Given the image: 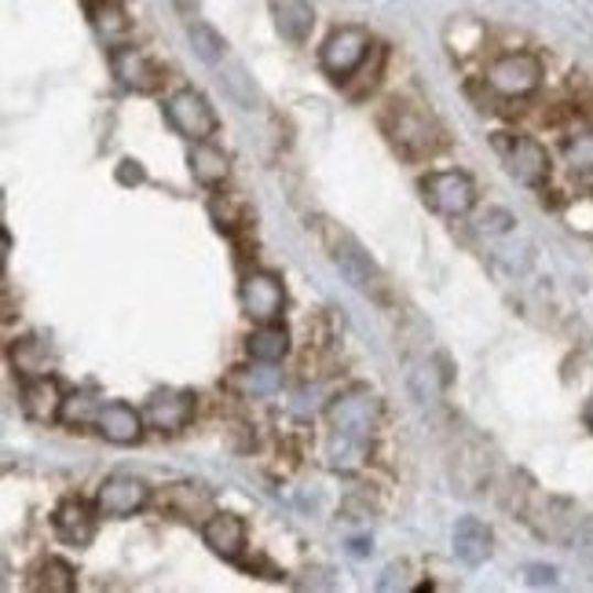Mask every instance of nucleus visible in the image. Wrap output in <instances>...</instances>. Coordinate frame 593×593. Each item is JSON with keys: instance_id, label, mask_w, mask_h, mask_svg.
<instances>
[{"instance_id": "obj_29", "label": "nucleus", "mask_w": 593, "mask_h": 593, "mask_svg": "<svg viewBox=\"0 0 593 593\" xmlns=\"http://www.w3.org/2000/svg\"><path fill=\"white\" fill-rule=\"evenodd\" d=\"M238 385H242L246 392H254V396H265V392H271L279 385V374L276 370H246L242 378H238Z\"/></svg>"}, {"instance_id": "obj_26", "label": "nucleus", "mask_w": 593, "mask_h": 593, "mask_svg": "<svg viewBox=\"0 0 593 593\" xmlns=\"http://www.w3.org/2000/svg\"><path fill=\"white\" fill-rule=\"evenodd\" d=\"M220 85H224V93L231 96L238 107L242 110H254L260 96H257V85H254V77L246 74V66L242 63H231V66H224V74H220Z\"/></svg>"}, {"instance_id": "obj_1", "label": "nucleus", "mask_w": 593, "mask_h": 593, "mask_svg": "<svg viewBox=\"0 0 593 593\" xmlns=\"http://www.w3.org/2000/svg\"><path fill=\"white\" fill-rule=\"evenodd\" d=\"M378 125H381L389 147L403 158V162H429V158H436L443 151V143H448L440 121L407 99L385 103Z\"/></svg>"}, {"instance_id": "obj_14", "label": "nucleus", "mask_w": 593, "mask_h": 593, "mask_svg": "<svg viewBox=\"0 0 593 593\" xmlns=\"http://www.w3.org/2000/svg\"><path fill=\"white\" fill-rule=\"evenodd\" d=\"M52 524H55V535H60L66 546H77V550L96 539V513L82 498L60 502L52 513Z\"/></svg>"}, {"instance_id": "obj_3", "label": "nucleus", "mask_w": 593, "mask_h": 593, "mask_svg": "<svg viewBox=\"0 0 593 593\" xmlns=\"http://www.w3.org/2000/svg\"><path fill=\"white\" fill-rule=\"evenodd\" d=\"M326 249H330V260H334V268L341 271V279H345L352 290H359V293H367V296H378L381 293V271L374 268V260L363 254V246L348 231H337V227H330V231H326Z\"/></svg>"}, {"instance_id": "obj_22", "label": "nucleus", "mask_w": 593, "mask_h": 593, "mask_svg": "<svg viewBox=\"0 0 593 593\" xmlns=\"http://www.w3.org/2000/svg\"><path fill=\"white\" fill-rule=\"evenodd\" d=\"M187 44L205 66H220L224 55H227V41L220 37V30L209 26V22H202V19L187 22Z\"/></svg>"}, {"instance_id": "obj_4", "label": "nucleus", "mask_w": 593, "mask_h": 593, "mask_svg": "<svg viewBox=\"0 0 593 593\" xmlns=\"http://www.w3.org/2000/svg\"><path fill=\"white\" fill-rule=\"evenodd\" d=\"M374 48L370 33L359 30V26H337L330 37L323 41V48H319V66L334 77V82L345 85L352 74L359 71L363 63H367V55Z\"/></svg>"}, {"instance_id": "obj_7", "label": "nucleus", "mask_w": 593, "mask_h": 593, "mask_svg": "<svg viewBox=\"0 0 593 593\" xmlns=\"http://www.w3.org/2000/svg\"><path fill=\"white\" fill-rule=\"evenodd\" d=\"M165 118L191 143L209 140V136L216 132V114L209 107V99H205L202 93H195V88H180V93L169 96Z\"/></svg>"}, {"instance_id": "obj_31", "label": "nucleus", "mask_w": 593, "mask_h": 593, "mask_svg": "<svg viewBox=\"0 0 593 593\" xmlns=\"http://www.w3.org/2000/svg\"><path fill=\"white\" fill-rule=\"evenodd\" d=\"M513 224L517 220H513V213H506V209H492L481 216V231H487V235H506Z\"/></svg>"}, {"instance_id": "obj_30", "label": "nucleus", "mask_w": 593, "mask_h": 593, "mask_svg": "<svg viewBox=\"0 0 593 593\" xmlns=\"http://www.w3.org/2000/svg\"><path fill=\"white\" fill-rule=\"evenodd\" d=\"M568 158H572L575 173H586V169H593V136H586V140L568 147Z\"/></svg>"}, {"instance_id": "obj_21", "label": "nucleus", "mask_w": 593, "mask_h": 593, "mask_svg": "<svg viewBox=\"0 0 593 593\" xmlns=\"http://www.w3.org/2000/svg\"><path fill=\"white\" fill-rule=\"evenodd\" d=\"M187 165H191V176H195L198 184H205V187L224 184L227 169H231V165H227V154L216 143H209V140H198L195 147H191Z\"/></svg>"}, {"instance_id": "obj_24", "label": "nucleus", "mask_w": 593, "mask_h": 593, "mask_svg": "<svg viewBox=\"0 0 593 593\" xmlns=\"http://www.w3.org/2000/svg\"><path fill=\"white\" fill-rule=\"evenodd\" d=\"M11 367H15V374H22V378H37V374H44V367H48V352H44L37 337H19L15 345H11Z\"/></svg>"}, {"instance_id": "obj_28", "label": "nucleus", "mask_w": 593, "mask_h": 593, "mask_svg": "<svg viewBox=\"0 0 593 593\" xmlns=\"http://www.w3.org/2000/svg\"><path fill=\"white\" fill-rule=\"evenodd\" d=\"M198 492H202V484H173V487H169V495H165V506L176 509L180 517H195L198 506H209V498L191 502V495H198Z\"/></svg>"}, {"instance_id": "obj_13", "label": "nucleus", "mask_w": 593, "mask_h": 593, "mask_svg": "<svg viewBox=\"0 0 593 593\" xmlns=\"http://www.w3.org/2000/svg\"><path fill=\"white\" fill-rule=\"evenodd\" d=\"M143 414L129 403H121V399H114V403H103L99 414H96V432L107 443H118V448H132V443H140L143 436Z\"/></svg>"}, {"instance_id": "obj_6", "label": "nucleus", "mask_w": 593, "mask_h": 593, "mask_svg": "<svg viewBox=\"0 0 593 593\" xmlns=\"http://www.w3.org/2000/svg\"><path fill=\"white\" fill-rule=\"evenodd\" d=\"M487 85L495 88L498 96L506 99H520L531 96L535 88L542 85V63L539 55L531 52H506L487 66Z\"/></svg>"}, {"instance_id": "obj_18", "label": "nucleus", "mask_w": 593, "mask_h": 593, "mask_svg": "<svg viewBox=\"0 0 593 593\" xmlns=\"http://www.w3.org/2000/svg\"><path fill=\"white\" fill-rule=\"evenodd\" d=\"M271 15L276 30L293 44H304L315 30V8L308 0H271Z\"/></svg>"}, {"instance_id": "obj_16", "label": "nucleus", "mask_w": 593, "mask_h": 593, "mask_svg": "<svg viewBox=\"0 0 593 593\" xmlns=\"http://www.w3.org/2000/svg\"><path fill=\"white\" fill-rule=\"evenodd\" d=\"M454 557L470 568H481L495 550V531L481 517H462L454 524Z\"/></svg>"}, {"instance_id": "obj_34", "label": "nucleus", "mask_w": 593, "mask_h": 593, "mask_svg": "<svg viewBox=\"0 0 593 593\" xmlns=\"http://www.w3.org/2000/svg\"><path fill=\"white\" fill-rule=\"evenodd\" d=\"M118 176L125 180V184H143V169L136 165V162H121Z\"/></svg>"}, {"instance_id": "obj_8", "label": "nucleus", "mask_w": 593, "mask_h": 593, "mask_svg": "<svg viewBox=\"0 0 593 593\" xmlns=\"http://www.w3.org/2000/svg\"><path fill=\"white\" fill-rule=\"evenodd\" d=\"M381 403L370 389H348L345 396H337L330 403V425L334 432H345V436L370 440L374 425H378Z\"/></svg>"}, {"instance_id": "obj_15", "label": "nucleus", "mask_w": 593, "mask_h": 593, "mask_svg": "<svg viewBox=\"0 0 593 593\" xmlns=\"http://www.w3.org/2000/svg\"><path fill=\"white\" fill-rule=\"evenodd\" d=\"M202 542L209 546L216 557H224V561H238L246 550L242 517H235V513H213V517L202 524Z\"/></svg>"}, {"instance_id": "obj_25", "label": "nucleus", "mask_w": 593, "mask_h": 593, "mask_svg": "<svg viewBox=\"0 0 593 593\" xmlns=\"http://www.w3.org/2000/svg\"><path fill=\"white\" fill-rule=\"evenodd\" d=\"M367 448L370 440H359V436H345V432H334V440H330V451L326 459L334 470H359L363 459H367Z\"/></svg>"}, {"instance_id": "obj_17", "label": "nucleus", "mask_w": 593, "mask_h": 593, "mask_svg": "<svg viewBox=\"0 0 593 593\" xmlns=\"http://www.w3.org/2000/svg\"><path fill=\"white\" fill-rule=\"evenodd\" d=\"M63 403H66V399H63L60 381L48 378V374L26 378V385H22V410H26V418L41 421V425L63 418Z\"/></svg>"}, {"instance_id": "obj_12", "label": "nucleus", "mask_w": 593, "mask_h": 593, "mask_svg": "<svg viewBox=\"0 0 593 593\" xmlns=\"http://www.w3.org/2000/svg\"><path fill=\"white\" fill-rule=\"evenodd\" d=\"M195 392H176V389H169V392H154L151 399H147V410H143V418H147V425L158 429V432H180V429H187L191 425V418H195Z\"/></svg>"}, {"instance_id": "obj_19", "label": "nucleus", "mask_w": 593, "mask_h": 593, "mask_svg": "<svg viewBox=\"0 0 593 593\" xmlns=\"http://www.w3.org/2000/svg\"><path fill=\"white\" fill-rule=\"evenodd\" d=\"M85 15L107 44H121L125 37H129V15H125V8L118 4V0H88Z\"/></svg>"}, {"instance_id": "obj_33", "label": "nucleus", "mask_w": 593, "mask_h": 593, "mask_svg": "<svg viewBox=\"0 0 593 593\" xmlns=\"http://www.w3.org/2000/svg\"><path fill=\"white\" fill-rule=\"evenodd\" d=\"M407 564H389V568H385V575L378 579V590H403L407 586Z\"/></svg>"}, {"instance_id": "obj_2", "label": "nucleus", "mask_w": 593, "mask_h": 593, "mask_svg": "<svg viewBox=\"0 0 593 593\" xmlns=\"http://www.w3.org/2000/svg\"><path fill=\"white\" fill-rule=\"evenodd\" d=\"M492 147L498 154V162L506 165V173L524 187H542L546 176H550V154L539 140L520 132H495Z\"/></svg>"}, {"instance_id": "obj_20", "label": "nucleus", "mask_w": 593, "mask_h": 593, "mask_svg": "<svg viewBox=\"0 0 593 593\" xmlns=\"http://www.w3.org/2000/svg\"><path fill=\"white\" fill-rule=\"evenodd\" d=\"M246 352L254 363H282L290 352V334L282 323H260L246 341Z\"/></svg>"}, {"instance_id": "obj_35", "label": "nucleus", "mask_w": 593, "mask_h": 593, "mask_svg": "<svg viewBox=\"0 0 593 593\" xmlns=\"http://www.w3.org/2000/svg\"><path fill=\"white\" fill-rule=\"evenodd\" d=\"M583 421H586V429L593 432V396L586 399V407H583Z\"/></svg>"}, {"instance_id": "obj_11", "label": "nucleus", "mask_w": 593, "mask_h": 593, "mask_svg": "<svg viewBox=\"0 0 593 593\" xmlns=\"http://www.w3.org/2000/svg\"><path fill=\"white\" fill-rule=\"evenodd\" d=\"M238 296H242L246 315L257 319V323H279L282 312H287V290H282V279L271 276V271H249Z\"/></svg>"}, {"instance_id": "obj_27", "label": "nucleus", "mask_w": 593, "mask_h": 593, "mask_svg": "<svg viewBox=\"0 0 593 593\" xmlns=\"http://www.w3.org/2000/svg\"><path fill=\"white\" fill-rule=\"evenodd\" d=\"M99 407H103V403H96L93 396L77 392V396H71V399L63 403V421H66V425H96Z\"/></svg>"}, {"instance_id": "obj_32", "label": "nucleus", "mask_w": 593, "mask_h": 593, "mask_svg": "<svg viewBox=\"0 0 593 593\" xmlns=\"http://www.w3.org/2000/svg\"><path fill=\"white\" fill-rule=\"evenodd\" d=\"M524 579H528V586H557V568L528 564V568H524Z\"/></svg>"}, {"instance_id": "obj_10", "label": "nucleus", "mask_w": 593, "mask_h": 593, "mask_svg": "<svg viewBox=\"0 0 593 593\" xmlns=\"http://www.w3.org/2000/svg\"><path fill=\"white\" fill-rule=\"evenodd\" d=\"M110 71L118 77V85H125L129 93H158L165 82L162 66H158L147 52L129 48V44H114L110 48Z\"/></svg>"}, {"instance_id": "obj_5", "label": "nucleus", "mask_w": 593, "mask_h": 593, "mask_svg": "<svg viewBox=\"0 0 593 593\" xmlns=\"http://www.w3.org/2000/svg\"><path fill=\"white\" fill-rule=\"evenodd\" d=\"M421 198L432 213L448 216V220H459L473 209L476 202V187L473 180L459 173V169H443V173H429L421 180Z\"/></svg>"}, {"instance_id": "obj_9", "label": "nucleus", "mask_w": 593, "mask_h": 593, "mask_svg": "<svg viewBox=\"0 0 593 593\" xmlns=\"http://www.w3.org/2000/svg\"><path fill=\"white\" fill-rule=\"evenodd\" d=\"M147 502H151V487H147V481H140V476H132V473H114L99 487L96 509H99V517L125 520V517H136L140 509H147Z\"/></svg>"}, {"instance_id": "obj_23", "label": "nucleus", "mask_w": 593, "mask_h": 593, "mask_svg": "<svg viewBox=\"0 0 593 593\" xmlns=\"http://www.w3.org/2000/svg\"><path fill=\"white\" fill-rule=\"evenodd\" d=\"M74 568L66 564V561H60V557H48L37 572H33V579H30V586L33 590H41V593H71L74 590Z\"/></svg>"}]
</instances>
